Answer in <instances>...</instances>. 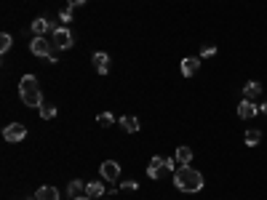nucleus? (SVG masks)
<instances>
[{
  "instance_id": "nucleus-1",
  "label": "nucleus",
  "mask_w": 267,
  "mask_h": 200,
  "mask_svg": "<svg viewBox=\"0 0 267 200\" xmlns=\"http://www.w3.org/2000/svg\"><path fill=\"white\" fill-rule=\"evenodd\" d=\"M174 184H177V190L182 192H201L203 190V174L195 168H190V165H179L177 171H174Z\"/></svg>"
},
{
  "instance_id": "nucleus-2",
  "label": "nucleus",
  "mask_w": 267,
  "mask_h": 200,
  "mask_svg": "<svg viewBox=\"0 0 267 200\" xmlns=\"http://www.w3.org/2000/svg\"><path fill=\"white\" fill-rule=\"evenodd\" d=\"M19 96L27 107H41L43 104V94H41V85H38L35 75H24L19 80Z\"/></svg>"
},
{
  "instance_id": "nucleus-3",
  "label": "nucleus",
  "mask_w": 267,
  "mask_h": 200,
  "mask_svg": "<svg viewBox=\"0 0 267 200\" xmlns=\"http://www.w3.org/2000/svg\"><path fill=\"white\" fill-rule=\"evenodd\" d=\"M30 51L35 56H43V59H48V61H56V54H54V43H51L48 38H43V35H35L30 40Z\"/></svg>"
},
{
  "instance_id": "nucleus-4",
  "label": "nucleus",
  "mask_w": 267,
  "mask_h": 200,
  "mask_svg": "<svg viewBox=\"0 0 267 200\" xmlns=\"http://www.w3.org/2000/svg\"><path fill=\"white\" fill-rule=\"evenodd\" d=\"M51 43H54V48H59V51H67V48H72V43H75V38H72V32L67 30V27H56V30L51 32Z\"/></svg>"
},
{
  "instance_id": "nucleus-5",
  "label": "nucleus",
  "mask_w": 267,
  "mask_h": 200,
  "mask_svg": "<svg viewBox=\"0 0 267 200\" xmlns=\"http://www.w3.org/2000/svg\"><path fill=\"white\" fill-rule=\"evenodd\" d=\"M27 136V128H24V123H8L3 128V139L5 141H11V144H16V141H21Z\"/></svg>"
},
{
  "instance_id": "nucleus-6",
  "label": "nucleus",
  "mask_w": 267,
  "mask_h": 200,
  "mask_svg": "<svg viewBox=\"0 0 267 200\" xmlns=\"http://www.w3.org/2000/svg\"><path fill=\"white\" fill-rule=\"evenodd\" d=\"M166 158H161V155H155L150 160V165H147V176H150V179H161L163 174H166Z\"/></svg>"
},
{
  "instance_id": "nucleus-7",
  "label": "nucleus",
  "mask_w": 267,
  "mask_h": 200,
  "mask_svg": "<svg viewBox=\"0 0 267 200\" xmlns=\"http://www.w3.org/2000/svg\"><path fill=\"white\" fill-rule=\"evenodd\" d=\"M99 171H102V179L104 181H118V176H121V165L115 160H104L99 165Z\"/></svg>"
},
{
  "instance_id": "nucleus-8",
  "label": "nucleus",
  "mask_w": 267,
  "mask_h": 200,
  "mask_svg": "<svg viewBox=\"0 0 267 200\" xmlns=\"http://www.w3.org/2000/svg\"><path fill=\"white\" fill-rule=\"evenodd\" d=\"M56 27H59V24H54V21H48V19H45V16H38V19L32 21V32H35V35H51V32L56 30Z\"/></svg>"
},
{
  "instance_id": "nucleus-9",
  "label": "nucleus",
  "mask_w": 267,
  "mask_h": 200,
  "mask_svg": "<svg viewBox=\"0 0 267 200\" xmlns=\"http://www.w3.org/2000/svg\"><path fill=\"white\" fill-rule=\"evenodd\" d=\"M91 61H94V70L99 72V75H107V72H110V56H107L104 51H96V54L91 56Z\"/></svg>"
},
{
  "instance_id": "nucleus-10",
  "label": "nucleus",
  "mask_w": 267,
  "mask_h": 200,
  "mask_svg": "<svg viewBox=\"0 0 267 200\" xmlns=\"http://www.w3.org/2000/svg\"><path fill=\"white\" fill-rule=\"evenodd\" d=\"M257 104H254V101L251 99H243L241 101V104H238V118H241V120H254V118H257Z\"/></svg>"
},
{
  "instance_id": "nucleus-11",
  "label": "nucleus",
  "mask_w": 267,
  "mask_h": 200,
  "mask_svg": "<svg viewBox=\"0 0 267 200\" xmlns=\"http://www.w3.org/2000/svg\"><path fill=\"white\" fill-rule=\"evenodd\" d=\"M198 70H201V56H187V59H182V75L185 78H192Z\"/></svg>"
},
{
  "instance_id": "nucleus-12",
  "label": "nucleus",
  "mask_w": 267,
  "mask_h": 200,
  "mask_svg": "<svg viewBox=\"0 0 267 200\" xmlns=\"http://www.w3.org/2000/svg\"><path fill=\"white\" fill-rule=\"evenodd\" d=\"M243 96L246 99H257V96H262V83H257V80H248L246 85H243Z\"/></svg>"
},
{
  "instance_id": "nucleus-13",
  "label": "nucleus",
  "mask_w": 267,
  "mask_h": 200,
  "mask_svg": "<svg viewBox=\"0 0 267 200\" xmlns=\"http://www.w3.org/2000/svg\"><path fill=\"white\" fill-rule=\"evenodd\" d=\"M35 198L38 200H59V192H56V187H38V192H35Z\"/></svg>"
},
{
  "instance_id": "nucleus-14",
  "label": "nucleus",
  "mask_w": 267,
  "mask_h": 200,
  "mask_svg": "<svg viewBox=\"0 0 267 200\" xmlns=\"http://www.w3.org/2000/svg\"><path fill=\"white\" fill-rule=\"evenodd\" d=\"M83 192H86V184H83L81 179H72L70 184H67V195H70V200L72 198H81Z\"/></svg>"
},
{
  "instance_id": "nucleus-15",
  "label": "nucleus",
  "mask_w": 267,
  "mask_h": 200,
  "mask_svg": "<svg viewBox=\"0 0 267 200\" xmlns=\"http://www.w3.org/2000/svg\"><path fill=\"white\" fill-rule=\"evenodd\" d=\"M121 125H123V131H128V134H136V131H139V120H136L134 115H123Z\"/></svg>"
},
{
  "instance_id": "nucleus-16",
  "label": "nucleus",
  "mask_w": 267,
  "mask_h": 200,
  "mask_svg": "<svg viewBox=\"0 0 267 200\" xmlns=\"http://www.w3.org/2000/svg\"><path fill=\"white\" fill-rule=\"evenodd\" d=\"M86 195L88 198H104V187H102V181H91V184H86Z\"/></svg>"
},
{
  "instance_id": "nucleus-17",
  "label": "nucleus",
  "mask_w": 267,
  "mask_h": 200,
  "mask_svg": "<svg viewBox=\"0 0 267 200\" xmlns=\"http://www.w3.org/2000/svg\"><path fill=\"white\" fill-rule=\"evenodd\" d=\"M259 141H262V131L248 128V131H246V144H248V147H257Z\"/></svg>"
},
{
  "instance_id": "nucleus-18",
  "label": "nucleus",
  "mask_w": 267,
  "mask_h": 200,
  "mask_svg": "<svg viewBox=\"0 0 267 200\" xmlns=\"http://www.w3.org/2000/svg\"><path fill=\"white\" fill-rule=\"evenodd\" d=\"M177 160H179V165H190L192 150H190V147H179V150H177Z\"/></svg>"
},
{
  "instance_id": "nucleus-19",
  "label": "nucleus",
  "mask_w": 267,
  "mask_h": 200,
  "mask_svg": "<svg viewBox=\"0 0 267 200\" xmlns=\"http://www.w3.org/2000/svg\"><path fill=\"white\" fill-rule=\"evenodd\" d=\"M38 110H41V118H43V120L56 118V107H54V104H48V101H43V104L38 107Z\"/></svg>"
},
{
  "instance_id": "nucleus-20",
  "label": "nucleus",
  "mask_w": 267,
  "mask_h": 200,
  "mask_svg": "<svg viewBox=\"0 0 267 200\" xmlns=\"http://www.w3.org/2000/svg\"><path fill=\"white\" fill-rule=\"evenodd\" d=\"M96 123H99L102 128H110V125L115 123V118H112V112H99V115H96Z\"/></svg>"
},
{
  "instance_id": "nucleus-21",
  "label": "nucleus",
  "mask_w": 267,
  "mask_h": 200,
  "mask_svg": "<svg viewBox=\"0 0 267 200\" xmlns=\"http://www.w3.org/2000/svg\"><path fill=\"white\" fill-rule=\"evenodd\" d=\"M11 43H14V38H11L8 32H3V35H0V54H8Z\"/></svg>"
},
{
  "instance_id": "nucleus-22",
  "label": "nucleus",
  "mask_w": 267,
  "mask_h": 200,
  "mask_svg": "<svg viewBox=\"0 0 267 200\" xmlns=\"http://www.w3.org/2000/svg\"><path fill=\"white\" fill-rule=\"evenodd\" d=\"M59 21H62V24H70V21H72V8H70V5L59 14Z\"/></svg>"
},
{
  "instance_id": "nucleus-23",
  "label": "nucleus",
  "mask_w": 267,
  "mask_h": 200,
  "mask_svg": "<svg viewBox=\"0 0 267 200\" xmlns=\"http://www.w3.org/2000/svg\"><path fill=\"white\" fill-rule=\"evenodd\" d=\"M214 54H217L214 45H203V48H201V59H208V56H214Z\"/></svg>"
},
{
  "instance_id": "nucleus-24",
  "label": "nucleus",
  "mask_w": 267,
  "mask_h": 200,
  "mask_svg": "<svg viewBox=\"0 0 267 200\" xmlns=\"http://www.w3.org/2000/svg\"><path fill=\"white\" fill-rule=\"evenodd\" d=\"M136 187H139V184H136L134 179H126V181L121 184V190H128V192H131V190H136Z\"/></svg>"
},
{
  "instance_id": "nucleus-25",
  "label": "nucleus",
  "mask_w": 267,
  "mask_h": 200,
  "mask_svg": "<svg viewBox=\"0 0 267 200\" xmlns=\"http://www.w3.org/2000/svg\"><path fill=\"white\" fill-rule=\"evenodd\" d=\"M177 163H179L177 158H166V168L168 171H177Z\"/></svg>"
},
{
  "instance_id": "nucleus-26",
  "label": "nucleus",
  "mask_w": 267,
  "mask_h": 200,
  "mask_svg": "<svg viewBox=\"0 0 267 200\" xmlns=\"http://www.w3.org/2000/svg\"><path fill=\"white\" fill-rule=\"evenodd\" d=\"M86 3V0H67V5H70V8H78V5H83Z\"/></svg>"
},
{
  "instance_id": "nucleus-27",
  "label": "nucleus",
  "mask_w": 267,
  "mask_h": 200,
  "mask_svg": "<svg viewBox=\"0 0 267 200\" xmlns=\"http://www.w3.org/2000/svg\"><path fill=\"white\" fill-rule=\"evenodd\" d=\"M72 200H94V198H88V195H86V198H83V195H81V198H72Z\"/></svg>"
},
{
  "instance_id": "nucleus-28",
  "label": "nucleus",
  "mask_w": 267,
  "mask_h": 200,
  "mask_svg": "<svg viewBox=\"0 0 267 200\" xmlns=\"http://www.w3.org/2000/svg\"><path fill=\"white\" fill-rule=\"evenodd\" d=\"M262 112H265V115H267V101H262Z\"/></svg>"
},
{
  "instance_id": "nucleus-29",
  "label": "nucleus",
  "mask_w": 267,
  "mask_h": 200,
  "mask_svg": "<svg viewBox=\"0 0 267 200\" xmlns=\"http://www.w3.org/2000/svg\"><path fill=\"white\" fill-rule=\"evenodd\" d=\"M96 200H110V198H96Z\"/></svg>"
},
{
  "instance_id": "nucleus-30",
  "label": "nucleus",
  "mask_w": 267,
  "mask_h": 200,
  "mask_svg": "<svg viewBox=\"0 0 267 200\" xmlns=\"http://www.w3.org/2000/svg\"><path fill=\"white\" fill-rule=\"evenodd\" d=\"M30 200H38V198H30Z\"/></svg>"
}]
</instances>
